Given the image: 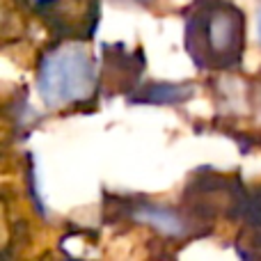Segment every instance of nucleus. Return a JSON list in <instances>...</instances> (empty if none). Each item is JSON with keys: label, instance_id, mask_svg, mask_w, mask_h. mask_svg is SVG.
Here are the masks:
<instances>
[{"label": "nucleus", "instance_id": "1", "mask_svg": "<svg viewBox=\"0 0 261 261\" xmlns=\"http://www.w3.org/2000/svg\"><path fill=\"white\" fill-rule=\"evenodd\" d=\"M96 90V64L90 48L78 41L58 44L41 53L37 67V94L46 108L60 110L92 99Z\"/></svg>", "mask_w": 261, "mask_h": 261}, {"label": "nucleus", "instance_id": "2", "mask_svg": "<svg viewBox=\"0 0 261 261\" xmlns=\"http://www.w3.org/2000/svg\"><path fill=\"white\" fill-rule=\"evenodd\" d=\"M245 44V18L227 0L208 3L188 23V48L204 67H231L241 62Z\"/></svg>", "mask_w": 261, "mask_h": 261}, {"label": "nucleus", "instance_id": "3", "mask_svg": "<svg viewBox=\"0 0 261 261\" xmlns=\"http://www.w3.org/2000/svg\"><path fill=\"white\" fill-rule=\"evenodd\" d=\"M135 218L140 222H147L149 227L158 229L161 234H167V236H188L190 234V225L179 216L174 213L172 208H163V206H140L135 208Z\"/></svg>", "mask_w": 261, "mask_h": 261}, {"label": "nucleus", "instance_id": "4", "mask_svg": "<svg viewBox=\"0 0 261 261\" xmlns=\"http://www.w3.org/2000/svg\"><path fill=\"white\" fill-rule=\"evenodd\" d=\"M257 35H259V44H261V5H259V12H257Z\"/></svg>", "mask_w": 261, "mask_h": 261}, {"label": "nucleus", "instance_id": "5", "mask_svg": "<svg viewBox=\"0 0 261 261\" xmlns=\"http://www.w3.org/2000/svg\"><path fill=\"white\" fill-rule=\"evenodd\" d=\"M257 110H259V115H261V85H259V90H257Z\"/></svg>", "mask_w": 261, "mask_h": 261}]
</instances>
